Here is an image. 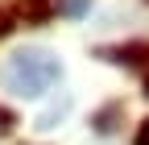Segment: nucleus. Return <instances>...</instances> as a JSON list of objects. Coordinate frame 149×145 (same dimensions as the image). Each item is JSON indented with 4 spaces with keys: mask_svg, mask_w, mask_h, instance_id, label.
Listing matches in <instances>:
<instances>
[{
    "mask_svg": "<svg viewBox=\"0 0 149 145\" xmlns=\"http://www.w3.org/2000/svg\"><path fill=\"white\" fill-rule=\"evenodd\" d=\"M58 75H62L58 58H54L50 50H37V46L17 50L13 58L0 66V83H4V91L21 96V100H37V96H46L50 87L58 83Z\"/></svg>",
    "mask_w": 149,
    "mask_h": 145,
    "instance_id": "f257e3e1",
    "label": "nucleus"
},
{
    "mask_svg": "<svg viewBox=\"0 0 149 145\" xmlns=\"http://www.w3.org/2000/svg\"><path fill=\"white\" fill-rule=\"evenodd\" d=\"M100 58L120 62V66H145L149 62V46L145 42H128V46H116V50H100Z\"/></svg>",
    "mask_w": 149,
    "mask_h": 145,
    "instance_id": "f03ea898",
    "label": "nucleus"
},
{
    "mask_svg": "<svg viewBox=\"0 0 149 145\" xmlns=\"http://www.w3.org/2000/svg\"><path fill=\"white\" fill-rule=\"evenodd\" d=\"M70 112V96H58V100H54V104H46L42 108V112H37V129H42V133H50V129H58V124H62V116Z\"/></svg>",
    "mask_w": 149,
    "mask_h": 145,
    "instance_id": "7ed1b4c3",
    "label": "nucleus"
},
{
    "mask_svg": "<svg viewBox=\"0 0 149 145\" xmlns=\"http://www.w3.org/2000/svg\"><path fill=\"white\" fill-rule=\"evenodd\" d=\"M21 13H25V21H29V25H46L50 17L58 13V0H25V8H21Z\"/></svg>",
    "mask_w": 149,
    "mask_h": 145,
    "instance_id": "20e7f679",
    "label": "nucleus"
},
{
    "mask_svg": "<svg viewBox=\"0 0 149 145\" xmlns=\"http://www.w3.org/2000/svg\"><path fill=\"white\" fill-rule=\"evenodd\" d=\"M120 112H124V104H108L104 112H95V120H91V124H95L100 133H112V129H116V124H112V120H116Z\"/></svg>",
    "mask_w": 149,
    "mask_h": 145,
    "instance_id": "39448f33",
    "label": "nucleus"
},
{
    "mask_svg": "<svg viewBox=\"0 0 149 145\" xmlns=\"http://www.w3.org/2000/svg\"><path fill=\"white\" fill-rule=\"evenodd\" d=\"M91 8V0H58V13L62 17H83Z\"/></svg>",
    "mask_w": 149,
    "mask_h": 145,
    "instance_id": "423d86ee",
    "label": "nucleus"
},
{
    "mask_svg": "<svg viewBox=\"0 0 149 145\" xmlns=\"http://www.w3.org/2000/svg\"><path fill=\"white\" fill-rule=\"evenodd\" d=\"M13 21H17V17L0 8V38H8V33H13Z\"/></svg>",
    "mask_w": 149,
    "mask_h": 145,
    "instance_id": "0eeeda50",
    "label": "nucleus"
},
{
    "mask_svg": "<svg viewBox=\"0 0 149 145\" xmlns=\"http://www.w3.org/2000/svg\"><path fill=\"white\" fill-rule=\"evenodd\" d=\"M133 145H149V120H141V124H137V137H133Z\"/></svg>",
    "mask_w": 149,
    "mask_h": 145,
    "instance_id": "6e6552de",
    "label": "nucleus"
},
{
    "mask_svg": "<svg viewBox=\"0 0 149 145\" xmlns=\"http://www.w3.org/2000/svg\"><path fill=\"white\" fill-rule=\"evenodd\" d=\"M13 124H17V120H13V112H4V108H0V133H8Z\"/></svg>",
    "mask_w": 149,
    "mask_h": 145,
    "instance_id": "1a4fd4ad",
    "label": "nucleus"
},
{
    "mask_svg": "<svg viewBox=\"0 0 149 145\" xmlns=\"http://www.w3.org/2000/svg\"><path fill=\"white\" fill-rule=\"evenodd\" d=\"M145 96H149V79H145Z\"/></svg>",
    "mask_w": 149,
    "mask_h": 145,
    "instance_id": "9d476101",
    "label": "nucleus"
}]
</instances>
